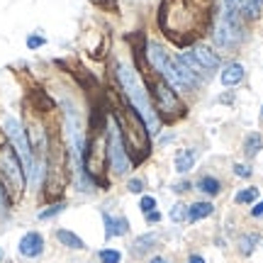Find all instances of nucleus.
Returning <instances> with one entry per match:
<instances>
[{"mask_svg":"<svg viewBox=\"0 0 263 263\" xmlns=\"http://www.w3.org/2000/svg\"><path fill=\"white\" fill-rule=\"evenodd\" d=\"M197 190L205 193V195H217V193L222 190V183H219L215 176H202V178L197 180Z\"/></svg>","mask_w":263,"mask_h":263,"instance_id":"f3484780","label":"nucleus"},{"mask_svg":"<svg viewBox=\"0 0 263 263\" xmlns=\"http://www.w3.org/2000/svg\"><path fill=\"white\" fill-rule=\"evenodd\" d=\"M151 263H168V261H163V258H151Z\"/></svg>","mask_w":263,"mask_h":263,"instance_id":"72a5a7b5","label":"nucleus"},{"mask_svg":"<svg viewBox=\"0 0 263 263\" xmlns=\"http://www.w3.org/2000/svg\"><path fill=\"white\" fill-rule=\"evenodd\" d=\"M0 212H3V188H0Z\"/></svg>","mask_w":263,"mask_h":263,"instance_id":"f704fd0d","label":"nucleus"},{"mask_svg":"<svg viewBox=\"0 0 263 263\" xmlns=\"http://www.w3.org/2000/svg\"><path fill=\"white\" fill-rule=\"evenodd\" d=\"M188 263H205V258H202V256H190Z\"/></svg>","mask_w":263,"mask_h":263,"instance_id":"473e14b6","label":"nucleus"},{"mask_svg":"<svg viewBox=\"0 0 263 263\" xmlns=\"http://www.w3.org/2000/svg\"><path fill=\"white\" fill-rule=\"evenodd\" d=\"M224 8L239 12L241 17H258L261 0H224Z\"/></svg>","mask_w":263,"mask_h":263,"instance_id":"f8f14e48","label":"nucleus"},{"mask_svg":"<svg viewBox=\"0 0 263 263\" xmlns=\"http://www.w3.org/2000/svg\"><path fill=\"white\" fill-rule=\"evenodd\" d=\"M212 212H215L212 202H195V205L188 207V222H197L202 217H210Z\"/></svg>","mask_w":263,"mask_h":263,"instance_id":"dca6fc26","label":"nucleus"},{"mask_svg":"<svg viewBox=\"0 0 263 263\" xmlns=\"http://www.w3.org/2000/svg\"><path fill=\"white\" fill-rule=\"evenodd\" d=\"M144 190V183H141L139 178H132L129 180V193H141Z\"/></svg>","mask_w":263,"mask_h":263,"instance_id":"c85d7f7f","label":"nucleus"},{"mask_svg":"<svg viewBox=\"0 0 263 263\" xmlns=\"http://www.w3.org/2000/svg\"><path fill=\"white\" fill-rule=\"evenodd\" d=\"M146 219H149V222H159V219H161V215H159V212H156V210H154V212H146Z\"/></svg>","mask_w":263,"mask_h":263,"instance_id":"2f4dec72","label":"nucleus"},{"mask_svg":"<svg viewBox=\"0 0 263 263\" xmlns=\"http://www.w3.org/2000/svg\"><path fill=\"white\" fill-rule=\"evenodd\" d=\"M42 251H44V239H42V234L27 232V234L22 236V241H20V254L22 256L37 258V256H42Z\"/></svg>","mask_w":263,"mask_h":263,"instance_id":"9b49d317","label":"nucleus"},{"mask_svg":"<svg viewBox=\"0 0 263 263\" xmlns=\"http://www.w3.org/2000/svg\"><path fill=\"white\" fill-rule=\"evenodd\" d=\"M195 156H197L195 149H180L178 154H176V171H178V173H188V171L195 166Z\"/></svg>","mask_w":263,"mask_h":263,"instance_id":"2eb2a0df","label":"nucleus"},{"mask_svg":"<svg viewBox=\"0 0 263 263\" xmlns=\"http://www.w3.org/2000/svg\"><path fill=\"white\" fill-rule=\"evenodd\" d=\"M61 210H64V205H54V207H49V210H44V212H39V219H49V217L59 215Z\"/></svg>","mask_w":263,"mask_h":263,"instance_id":"a878e982","label":"nucleus"},{"mask_svg":"<svg viewBox=\"0 0 263 263\" xmlns=\"http://www.w3.org/2000/svg\"><path fill=\"white\" fill-rule=\"evenodd\" d=\"M244 39V22H241V15L234 12V10L224 8V12L219 15L215 27V44L219 49H234L241 44Z\"/></svg>","mask_w":263,"mask_h":263,"instance_id":"423d86ee","label":"nucleus"},{"mask_svg":"<svg viewBox=\"0 0 263 263\" xmlns=\"http://www.w3.org/2000/svg\"><path fill=\"white\" fill-rule=\"evenodd\" d=\"M178 61L183 66H188L190 71L202 81V78H210V73L215 71L217 66H219V57H217L212 49L202 47V44H197V47H193L190 51H185V54H180Z\"/></svg>","mask_w":263,"mask_h":263,"instance_id":"6e6552de","label":"nucleus"},{"mask_svg":"<svg viewBox=\"0 0 263 263\" xmlns=\"http://www.w3.org/2000/svg\"><path fill=\"white\" fill-rule=\"evenodd\" d=\"M100 261L103 263H120L122 261V254L115 251V249H103V251H100Z\"/></svg>","mask_w":263,"mask_h":263,"instance_id":"412c9836","label":"nucleus"},{"mask_svg":"<svg viewBox=\"0 0 263 263\" xmlns=\"http://www.w3.org/2000/svg\"><path fill=\"white\" fill-rule=\"evenodd\" d=\"M254 244H258V234H249L241 239V251L244 254H251L254 251Z\"/></svg>","mask_w":263,"mask_h":263,"instance_id":"b1692460","label":"nucleus"},{"mask_svg":"<svg viewBox=\"0 0 263 263\" xmlns=\"http://www.w3.org/2000/svg\"><path fill=\"white\" fill-rule=\"evenodd\" d=\"M151 244H154V236L151 234H144L137 239V244H134V254H144L146 249H151Z\"/></svg>","mask_w":263,"mask_h":263,"instance_id":"4be33fe9","label":"nucleus"},{"mask_svg":"<svg viewBox=\"0 0 263 263\" xmlns=\"http://www.w3.org/2000/svg\"><path fill=\"white\" fill-rule=\"evenodd\" d=\"M193 188V185H190L188 180H180V183H176V185H173V190H176V193H185V190H190Z\"/></svg>","mask_w":263,"mask_h":263,"instance_id":"c756f323","label":"nucleus"},{"mask_svg":"<svg viewBox=\"0 0 263 263\" xmlns=\"http://www.w3.org/2000/svg\"><path fill=\"white\" fill-rule=\"evenodd\" d=\"M171 219H173V222H183V219H188V205L178 202V205L171 210Z\"/></svg>","mask_w":263,"mask_h":263,"instance_id":"5701e85b","label":"nucleus"},{"mask_svg":"<svg viewBox=\"0 0 263 263\" xmlns=\"http://www.w3.org/2000/svg\"><path fill=\"white\" fill-rule=\"evenodd\" d=\"M251 215H254V217H263V202H256V207L251 210Z\"/></svg>","mask_w":263,"mask_h":263,"instance_id":"7c9ffc66","label":"nucleus"},{"mask_svg":"<svg viewBox=\"0 0 263 263\" xmlns=\"http://www.w3.org/2000/svg\"><path fill=\"white\" fill-rule=\"evenodd\" d=\"M261 146H263L261 134H249V137H246V141H244V154L249 156V159H254L256 154L261 151Z\"/></svg>","mask_w":263,"mask_h":263,"instance_id":"6ab92c4d","label":"nucleus"},{"mask_svg":"<svg viewBox=\"0 0 263 263\" xmlns=\"http://www.w3.org/2000/svg\"><path fill=\"white\" fill-rule=\"evenodd\" d=\"M256 197H258V190H256V188H246V190H239L234 200L239 202V205H246V202H254Z\"/></svg>","mask_w":263,"mask_h":263,"instance_id":"aec40b11","label":"nucleus"},{"mask_svg":"<svg viewBox=\"0 0 263 263\" xmlns=\"http://www.w3.org/2000/svg\"><path fill=\"white\" fill-rule=\"evenodd\" d=\"M241 81H244V66L241 64H229L224 71H222V83H224L227 88L241 83Z\"/></svg>","mask_w":263,"mask_h":263,"instance_id":"4468645a","label":"nucleus"},{"mask_svg":"<svg viewBox=\"0 0 263 263\" xmlns=\"http://www.w3.org/2000/svg\"><path fill=\"white\" fill-rule=\"evenodd\" d=\"M57 239L64 246H68V249H85L83 241H81V239H78L73 232H68V229H59V232H57Z\"/></svg>","mask_w":263,"mask_h":263,"instance_id":"a211bd4d","label":"nucleus"},{"mask_svg":"<svg viewBox=\"0 0 263 263\" xmlns=\"http://www.w3.org/2000/svg\"><path fill=\"white\" fill-rule=\"evenodd\" d=\"M127 103H129V100H127ZM115 124L120 127L122 141H127V144H124V149H129L132 154H134V161L139 163V161L146 159V156H149V151H151V146H149V129H146L144 120L137 115V110H134L132 105L122 107V110H115Z\"/></svg>","mask_w":263,"mask_h":263,"instance_id":"7ed1b4c3","label":"nucleus"},{"mask_svg":"<svg viewBox=\"0 0 263 263\" xmlns=\"http://www.w3.org/2000/svg\"><path fill=\"white\" fill-rule=\"evenodd\" d=\"M117 78H120V83H122V90H124V95H127L129 105L137 110V115H139L141 120H144L149 134H156V132H159V124H161L159 115L154 110V103L149 100V90H146L144 83L139 81L137 71L129 68V66L120 64L117 66Z\"/></svg>","mask_w":263,"mask_h":263,"instance_id":"f03ea898","label":"nucleus"},{"mask_svg":"<svg viewBox=\"0 0 263 263\" xmlns=\"http://www.w3.org/2000/svg\"><path fill=\"white\" fill-rule=\"evenodd\" d=\"M105 219V236L107 239H112V236H122L129 232V222L124 219V217H110L107 212L103 215Z\"/></svg>","mask_w":263,"mask_h":263,"instance_id":"ddd939ff","label":"nucleus"},{"mask_svg":"<svg viewBox=\"0 0 263 263\" xmlns=\"http://www.w3.org/2000/svg\"><path fill=\"white\" fill-rule=\"evenodd\" d=\"M44 42H47L44 37H29V39H27V47H29V49H39L42 44H44Z\"/></svg>","mask_w":263,"mask_h":263,"instance_id":"cd10ccee","label":"nucleus"},{"mask_svg":"<svg viewBox=\"0 0 263 263\" xmlns=\"http://www.w3.org/2000/svg\"><path fill=\"white\" fill-rule=\"evenodd\" d=\"M151 98H154V110L163 115V120L176 122L185 115V105L180 103V98L176 95L173 85L163 78H154L151 81Z\"/></svg>","mask_w":263,"mask_h":263,"instance_id":"39448f33","label":"nucleus"},{"mask_svg":"<svg viewBox=\"0 0 263 263\" xmlns=\"http://www.w3.org/2000/svg\"><path fill=\"white\" fill-rule=\"evenodd\" d=\"M210 10L212 0H163L161 15H168V22H161V29L176 44L185 47L210 25Z\"/></svg>","mask_w":263,"mask_h":263,"instance_id":"f257e3e1","label":"nucleus"},{"mask_svg":"<svg viewBox=\"0 0 263 263\" xmlns=\"http://www.w3.org/2000/svg\"><path fill=\"white\" fill-rule=\"evenodd\" d=\"M107 159H110V166L117 176H122L132 168V161L127 156V149H124L122 134H120V127L112 124L110 127V137H107Z\"/></svg>","mask_w":263,"mask_h":263,"instance_id":"9d476101","label":"nucleus"},{"mask_svg":"<svg viewBox=\"0 0 263 263\" xmlns=\"http://www.w3.org/2000/svg\"><path fill=\"white\" fill-rule=\"evenodd\" d=\"M3 127H5V134H8L10 141H12V149H15V154H17L20 161H22V168H25V173H27V176H34V173H37L34 151H32V146H29V139H27V134H25V129H22V124H20L15 117L5 115Z\"/></svg>","mask_w":263,"mask_h":263,"instance_id":"0eeeda50","label":"nucleus"},{"mask_svg":"<svg viewBox=\"0 0 263 263\" xmlns=\"http://www.w3.org/2000/svg\"><path fill=\"white\" fill-rule=\"evenodd\" d=\"M144 51H146V59H149L151 68L156 73H161V78L168 81L171 85L176 83V61L168 57V51L161 47V44H156V42H146Z\"/></svg>","mask_w":263,"mask_h":263,"instance_id":"1a4fd4ad","label":"nucleus"},{"mask_svg":"<svg viewBox=\"0 0 263 263\" xmlns=\"http://www.w3.org/2000/svg\"><path fill=\"white\" fill-rule=\"evenodd\" d=\"M0 188L5 190L8 200H17L25 190V168L12 146H0Z\"/></svg>","mask_w":263,"mask_h":263,"instance_id":"20e7f679","label":"nucleus"},{"mask_svg":"<svg viewBox=\"0 0 263 263\" xmlns=\"http://www.w3.org/2000/svg\"><path fill=\"white\" fill-rule=\"evenodd\" d=\"M234 173L239 176V178H249V176H251V168H249V166H244V163H236Z\"/></svg>","mask_w":263,"mask_h":263,"instance_id":"bb28decb","label":"nucleus"},{"mask_svg":"<svg viewBox=\"0 0 263 263\" xmlns=\"http://www.w3.org/2000/svg\"><path fill=\"white\" fill-rule=\"evenodd\" d=\"M154 210H156V197H151V195L141 197V212L146 215V212H154Z\"/></svg>","mask_w":263,"mask_h":263,"instance_id":"393cba45","label":"nucleus"}]
</instances>
